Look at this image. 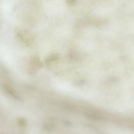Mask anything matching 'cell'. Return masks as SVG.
<instances>
[{
  "label": "cell",
  "mask_w": 134,
  "mask_h": 134,
  "mask_svg": "<svg viewBox=\"0 0 134 134\" xmlns=\"http://www.w3.org/2000/svg\"><path fill=\"white\" fill-rule=\"evenodd\" d=\"M77 0H65L66 3L70 5H73L76 4Z\"/></svg>",
  "instance_id": "obj_1"
}]
</instances>
